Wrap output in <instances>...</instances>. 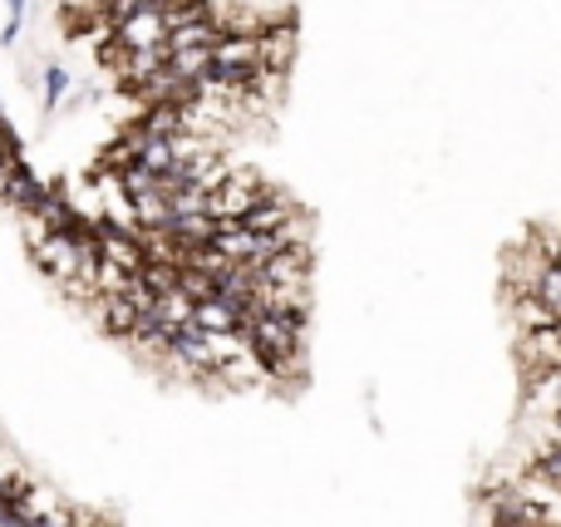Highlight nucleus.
<instances>
[{
	"label": "nucleus",
	"mask_w": 561,
	"mask_h": 527,
	"mask_svg": "<svg viewBox=\"0 0 561 527\" xmlns=\"http://www.w3.org/2000/svg\"><path fill=\"white\" fill-rule=\"evenodd\" d=\"M513 316H517V325H523V335H527V331H547V325H557V316L547 311V306L537 301L533 291H527V296H517Z\"/></svg>",
	"instance_id": "5"
},
{
	"label": "nucleus",
	"mask_w": 561,
	"mask_h": 527,
	"mask_svg": "<svg viewBox=\"0 0 561 527\" xmlns=\"http://www.w3.org/2000/svg\"><path fill=\"white\" fill-rule=\"evenodd\" d=\"M533 296L561 321V256H557V252H547L542 272H537V282H533Z\"/></svg>",
	"instance_id": "4"
},
{
	"label": "nucleus",
	"mask_w": 561,
	"mask_h": 527,
	"mask_svg": "<svg viewBox=\"0 0 561 527\" xmlns=\"http://www.w3.org/2000/svg\"><path fill=\"white\" fill-rule=\"evenodd\" d=\"M497 527H507V523H497Z\"/></svg>",
	"instance_id": "6"
},
{
	"label": "nucleus",
	"mask_w": 561,
	"mask_h": 527,
	"mask_svg": "<svg viewBox=\"0 0 561 527\" xmlns=\"http://www.w3.org/2000/svg\"><path fill=\"white\" fill-rule=\"evenodd\" d=\"M266 193V183L256 173H247V168H227V177L207 193L203 213L213 217V222H242L247 213L256 207V197Z\"/></svg>",
	"instance_id": "1"
},
{
	"label": "nucleus",
	"mask_w": 561,
	"mask_h": 527,
	"mask_svg": "<svg viewBox=\"0 0 561 527\" xmlns=\"http://www.w3.org/2000/svg\"><path fill=\"white\" fill-rule=\"evenodd\" d=\"M256 49H262V69L266 75H286L290 59H296V25L276 20V25L256 30Z\"/></svg>",
	"instance_id": "3"
},
{
	"label": "nucleus",
	"mask_w": 561,
	"mask_h": 527,
	"mask_svg": "<svg viewBox=\"0 0 561 527\" xmlns=\"http://www.w3.org/2000/svg\"><path fill=\"white\" fill-rule=\"evenodd\" d=\"M213 69L232 84H252L262 75V49H256V30H222L213 39Z\"/></svg>",
	"instance_id": "2"
}]
</instances>
